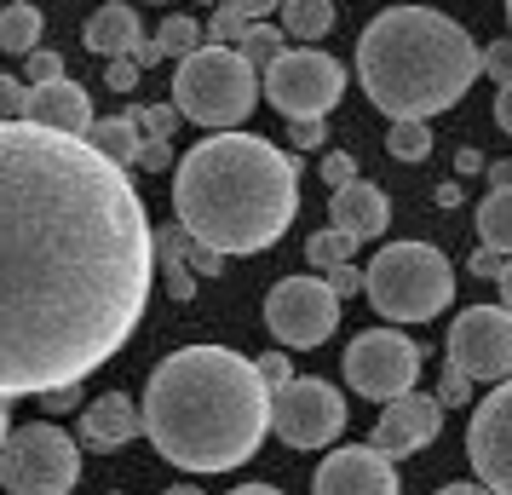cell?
<instances>
[{"label": "cell", "instance_id": "1", "mask_svg": "<svg viewBox=\"0 0 512 495\" xmlns=\"http://www.w3.org/2000/svg\"><path fill=\"white\" fill-rule=\"evenodd\" d=\"M156 231L127 167L87 139L0 121V398L104 369L144 323Z\"/></svg>", "mask_w": 512, "mask_h": 495}, {"label": "cell", "instance_id": "2", "mask_svg": "<svg viewBox=\"0 0 512 495\" xmlns=\"http://www.w3.org/2000/svg\"><path fill=\"white\" fill-rule=\"evenodd\" d=\"M144 432L162 461L185 472H231L254 461L271 432V386L254 357L231 346L167 352L144 386Z\"/></svg>", "mask_w": 512, "mask_h": 495}, {"label": "cell", "instance_id": "3", "mask_svg": "<svg viewBox=\"0 0 512 495\" xmlns=\"http://www.w3.org/2000/svg\"><path fill=\"white\" fill-rule=\"evenodd\" d=\"M173 213L219 254H265L300 213V167L271 139L213 133L173 167Z\"/></svg>", "mask_w": 512, "mask_h": 495}, {"label": "cell", "instance_id": "4", "mask_svg": "<svg viewBox=\"0 0 512 495\" xmlns=\"http://www.w3.org/2000/svg\"><path fill=\"white\" fill-rule=\"evenodd\" d=\"M484 75V52L432 6H392L357 35V81L392 121H432Z\"/></svg>", "mask_w": 512, "mask_h": 495}, {"label": "cell", "instance_id": "5", "mask_svg": "<svg viewBox=\"0 0 512 495\" xmlns=\"http://www.w3.org/2000/svg\"><path fill=\"white\" fill-rule=\"evenodd\" d=\"M363 294L392 323H426V317H438L449 306L455 271H449V260H443L432 242H392V248H380L369 260Z\"/></svg>", "mask_w": 512, "mask_h": 495}, {"label": "cell", "instance_id": "6", "mask_svg": "<svg viewBox=\"0 0 512 495\" xmlns=\"http://www.w3.org/2000/svg\"><path fill=\"white\" fill-rule=\"evenodd\" d=\"M254 98L259 70L236 47H196L173 70V110L196 127H213V133H231L254 110Z\"/></svg>", "mask_w": 512, "mask_h": 495}, {"label": "cell", "instance_id": "7", "mask_svg": "<svg viewBox=\"0 0 512 495\" xmlns=\"http://www.w3.org/2000/svg\"><path fill=\"white\" fill-rule=\"evenodd\" d=\"M81 478V444L64 426H12L0 444V484L12 495H70Z\"/></svg>", "mask_w": 512, "mask_h": 495}, {"label": "cell", "instance_id": "8", "mask_svg": "<svg viewBox=\"0 0 512 495\" xmlns=\"http://www.w3.org/2000/svg\"><path fill=\"white\" fill-rule=\"evenodd\" d=\"M420 380V346L397 329H363L346 346V386L357 398L392 403L409 398Z\"/></svg>", "mask_w": 512, "mask_h": 495}, {"label": "cell", "instance_id": "9", "mask_svg": "<svg viewBox=\"0 0 512 495\" xmlns=\"http://www.w3.org/2000/svg\"><path fill=\"white\" fill-rule=\"evenodd\" d=\"M340 93H346V70L328 52H277V64H265V98L288 121H328Z\"/></svg>", "mask_w": 512, "mask_h": 495}, {"label": "cell", "instance_id": "10", "mask_svg": "<svg viewBox=\"0 0 512 495\" xmlns=\"http://www.w3.org/2000/svg\"><path fill=\"white\" fill-rule=\"evenodd\" d=\"M271 426L288 449H323L346 432V398L323 375H300L271 392Z\"/></svg>", "mask_w": 512, "mask_h": 495}, {"label": "cell", "instance_id": "11", "mask_svg": "<svg viewBox=\"0 0 512 495\" xmlns=\"http://www.w3.org/2000/svg\"><path fill=\"white\" fill-rule=\"evenodd\" d=\"M265 323H271V334L282 346L311 352V346H323L328 334L340 329V294L323 277H282L265 294Z\"/></svg>", "mask_w": 512, "mask_h": 495}, {"label": "cell", "instance_id": "12", "mask_svg": "<svg viewBox=\"0 0 512 495\" xmlns=\"http://www.w3.org/2000/svg\"><path fill=\"white\" fill-rule=\"evenodd\" d=\"M449 363L466 380H507L512 375V311L466 306L449 323Z\"/></svg>", "mask_w": 512, "mask_h": 495}, {"label": "cell", "instance_id": "13", "mask_svg": "<svg viewBox=\"0 0 512 495\" xmlns=\"http://www.w3.org/2000/svg\"><path fill=\"white\" fill-rule=\"evenodd\" d=\"M466 455H472V472L484 478V490L512 495V375L507 386H495L478 403L472 432H466Z\"/></svg>", "mask_w": 512, "mask_h": 495}, {"label": "cell", "instance_id": "14", "mask_svg": "<svg viewBox=\"0 0 512 495\" xmlns=\"http://www.w3.org/2000/svg\"><path fill=\"white\" fill-rule=\"evenodd\" d=\"M311 495H397V467L380 455V449H334L317 478H311Z\"/></svg>", "mask_w": 512, "mask_h": 495}, {"label": "cell", "instance_id": "15", "mask_svg": "<svg viewBox=\"0 0 512 495\" xmlns=\"http://www.w3.org/2000/svg\"><path fill=\"white\" fill-rule=\"evenodd\" d=\"M438 426H443V403L409 392V398L386 403V415H380V426H374L369 444L380 449L386 461H397V455H415V449L432 444V438H438Z\"/></svg>", "mask_w": 512, "mask_h": 495}, {"label": "cell", "instance_id": "16", "mask_svg": "<svg viewBox=\"0 0 512 495\" xmlns=\"http://www.w3.org/2000/svg\"><path fill=\"white\" fill-rule=\"evenodd\" d=\"M24 121L47 127V133H70V139H87V127H93V98L81 93L70 75H58V81H41V87H29Z\"/></svg>", "mask_w": 512, "mask_h": 495}, {"label": "cell", "instance_id": "17", "mask_svg": "<svg viewBox=\"0 0 512 495\" xmlns=\"http://www.w3.org/2000/svg\"><path fill=\"white\" fill-rule=\"evenodd\" d=\"M328 213H334V231L357 236V242H369V236H380L386 225H392V202H386V190L369 185V179L340 185L334 202H328Z\"/></svg>", "mask_w": 512, "mask_h": 495}, {"label": "cell", "instance_id": "18", "mask_svg": "<svg viewBox=\"0 0 512 495\" xmlns=\"http://www.w3.org/2000/svg\"><path fill=\"white\" fill-rule=\"evenodd\" d=\"M139 438V409L127 392H104L81 409V444L93 449V455H110V449L133 444Z\"/></svg>", "mask_w": 512, "mask_h": 495}, {"label": "cell", "instance_id": "19", "mask_svg": "<svg viewBox=\"0 0 512 495\" xmlns=\"http://www.w3.org/2000/svg\"><path fill=\"white\" fill-rule=\"evenodd\" d=\"M81 41L93 52H104V58H121V52H133L144 41L139 35V12L133 6H98L93 18H87V29H81Z\"/></svg>", "mask_w": 512, "mask_h": 495}, {"label": "cell", "instance_id": "20", "mask_svg": "<svg viewBox=\"0 0 512 495\" xmlns=\"http://www.w3.org/2000/svg\"><path fill=\"white\" fill-rule=\"evenodd\" d=\"M185 236L190 231L179 225V219L156 231V271H162V283H167L173 300H190V294H196V271L185 265Z\"/></svg>", "mask_w": 512, "mask_h": 495}, {"label": "cell", "instance_id": "21", "mask_svg": "<svg viewBox=\"0 0 512 495\" xmlns=\"http://www.w3.org/2000/svg\"><path fill=\"white\" fill-rule=\"evenodd\" d=\"M87 144H93L98 156H110V162H139V121L133 116H104L87 127Z\"/></svg>", "mask_w": 512, "mask_h": 495}, {"label": "cell", "instance_id": "22", "mask_svg": "<svg viewBox=\"0 0 512 495\" xmlns=\"http://www.w3.org/2000/svg\"><path fill=\"white\" fill-rule=\"evenodd\" d=\"M478 236H484V248L512 260V185L489 190L484 202H478Z\"/></svg>", "mask_w": 512, "mask_h": 495}, {"label": "cell", "instance_id": "23", "mask_svg": "<svg viewBox=\"0 0 512 495\" xmlns=\"http://www.w3.org/2000/svg\"><path fill=\"white\" fill-rule=\"evenodd\" d=\"M41 12L29 6V0H12V6H0V52H35L41 41Z\"/></svg>", "mask_w": 512, "mask_h": 495}, {"label": "cell", "instance_id": "24", "mask_svg": "<svg viewBox=\"0 0 512 495\" xmlns=\"http://www.w3.org/2000/svg\"><path fill=\"white\" fill-rule=\"evenodd\" d=\"M282 29L300 35V41H317L334 29V0H282Z\"/></svg>", "mask_w": 512, "mask_h": 495}, {"label": "cell", "instance_id": "25", "mask_svg": "<svg viewBox=\"0 0 512 495\" xmlns=\"http://www.w3.org/2000/svg\"><path fill=\"white\" fill-rule=\"evenodd\" d=\"M386 150H392L397 162H426V156H432V127H426V121H392Z\"/></svg>", "mask_w": 512, "mask_h": 495}, {"label": "cell", "instance_id": "26", "mask_svg": "<svg viewBox=\"0 0 512 495\" xmlns=\"http://www.w3.org/2000/svg\"><path fill=\"white\" fill-rule=\"evenodd\" d=\"M156 47H162V58H190V52L202 47V24L196 18H162V29H156Z\"/></svg>", "mask_w": 512, "mask_h": 495}, {"label": "cell", "instance_id": "27", "mask_svg": "<svg viewBox=\"0 0 512 495\" xmlns=\"http://www.w3.org/2000/svg\"><path fill=\"white\" fill-rule=\"evenodd\" d=\"M351 248H357V236H346V231H317L311 242H305V260L317 265V271H334V265L351 260Z\"/></svg>", "mask_w": 512, "mask_h": 495}, {"label": "cell", "instance_id": "28", "mask_svg": "<svg viewBox=\"0 0 512 495\" xmlns=\"http://www.w3.org/2000/svg\"><path fill=\"white\" fill-rule=\"evenodd\" d=\"M208 35H213V47H242V35H248V12L231 6V0H219L213 18H208Z\"/></svg>", "mask_w": 512, "mask_h": 495}, {"label": "cell", "instance_id": "29", "mask_svg": "<svg viewBox=\"0 0 512 495\" xmlns=\"http://www.w3.org/2000/svg\"><path fill=\"white\" fill-rule=\"evenodd\" d=\"M242 58L254 64V70H265V64H277V52H282V35L271 24H248V35H242Z\"/></svg>", "mask_w": 512, "mask_h": 495}, {"label": "cell", "instance_id": "30", "mask_svg": "<svg viewBox=\"0 0 512 495\" xmlns=\"http://www.w3.org/2000/svg\"><path fill=\"white\" fill-rule=\"evenodd\" d=\"M185 265L196 277H219V271H225V254L208 248V242H196V236H185Z\"/></svg>", "mask_w": 512, "mask_h": 495}, {"label": "cell", "instance_id": "31", "mask_svg": "<svg viewBox=\"0 0 512 495\" xmlns=\"http://www.w3.org/2000/svg\"><path fill=\"white\" fill-rule=\"evenodd\" d=\"M144 64L133 58V52H121V58H110V70H104V81H110V93H133L139 87Z\"/></svg>", "mask_w": 512, "mask_h": 495}, {"label": "cell", "instance_id": "32", "mask_svg": "<svg viewBox=\"0 0 512 495\" xmlns=\"http://www.w3.org/2000/svg\"><path fill=\"white\" fill-rule=\"evenodd\" d=\"M24 70H29V87H41V81H58V75H64V58H58L52 47H35Z\"/></svg>", "mask_w": 512, "mask_h": 495}, {"label": "cell", "instance_id": "33", "mask_svg": "<svg viewBox=\"0 0 512 495\" xmlns=\"http://www.w3.org/2000/svg\"><path fill=\"white\" fill-rule=\"evenodd\" d=\"M484 75L495 81V87H507V81H512V41H495V47H484Z\"/></svg>", "mask_w": 512, "mask_h": 495}, {"label": "cell", "instance_id": "34", "mask_svg": "<svg viewBox=\"0 0 512 495\" xmlns=\"http://www.w3.org/2000/svg\"><path fill=\"white\" fill-rule=\"evenodd\" d=\"M24 98H29V87H24V81L0 75V121H24Z\"/></svg>", "mask_w": 512, "mask_h": 495}, {"label": "cell", "instance_id": "35", "mask_svg": "<svg viewBox=\"0 0 512 495\" xmlns=\"http://www.w3.org/2000/svg\"><path fill=\"white\" fill-rule=\"evenodd\" d=\"M139 167L144 173H167V167H173V144L167 139H139Z\"/></svg>", "mask_w": 512, "mask_h": 495}, {"label": "cell", "instance_id": "36", "mask_svg": "<svg viewBox=\"0 0 512 495\" xmlns=\"http://www.w3.org/2000/svg\"><path fill=\"white\" fill-rule=\"evenodd\" d=\"M254 369H259V380H265L271 392H277V386H288V380H294V369H288V357H282V352H265V357H254Z\"/></svg>", "mask_w": 512, "mask_h": 495}, {"label": "cell", "instance_id": "37", "mask_svg": "<svg viewBox=\"0 0 512 495\" xmlns=\"http://www.w3.org/2000/svg\"><path fill=\"white\" fill-rule=\"evenodd\" d=\"M288 139H294V150H323L328 121H288Z\"/></svg>", "mask_w": 512, "mask_h": 495}, {"label": "cell", "instance_id": "38", "mask_svg": "<svg viewBox=\"0 0 512 495\" xmlns=\"http://www.w3.org/2000/svg\"><path fill=\"white\" fill-rule=\"evenodd\" d=\"M466 398H472V380L449 363V369H443V380H438V403H466Z\"/></svg>", "mask_w": 512, "mask_h": 495}, {"label": "cell", "instance_id": "39", "mask_svg": "<svg viewBox=\"0 0 512 495\" xmlns=\"http://www.w3.org/2000/svg\"><path fill=\"white\" fill-rule=\"evenodd\" d=\"M323 283L334 288V294H340V300H346V294H363V271H357V265L346 260V265H334V271H328Z\"/></svg>", "mask_w": 512, "mask_h": 495}, {"label": "cell", "instance_id": "40", "mask_svg": "<svg viewBox=\"0 0 512 495\" xmlns=\"http://www.w3.org/2000/svg\"><path fill=\"white\" fill-rule=\"evenodd\" d=\"M144 127H150V139H167V127H173V121H179V110H173V104H150V110H144Z\"/></svg>", "mask_w": 512, "mask_h": 495}, {"label": "cell", "instance_id": "41", "mask_svg": "<svg viewBox=\"0 0 512 495\" xmlns=\"http://www.w3.org/2000/svg\"><path fill=\"white\" fill-rule=\"evenodd\" d=\"M323 179H328V190L351 185V179H357V173H351V156H323Z\"/></svg>", "mask_w": 512, "mask_h": 495}, {"label": "cell", "instance_id": "42", "mask_svg": "<svg viewBox=\"0 0 512 495\" xmlns=\"http://www.w3.org/2000/svg\"><path fill=\"white\" fill-rule=\"evenodd\" d=\"M495 127L512 139V81L507 87H495Z\"/></svg>", "mask_w": 512, "mask_h": 495}, {"label": "cell", "instance_id": "43", "mask_svg": "<svg viewBox=\"0 0 512 495\" xmlns=\"http://www.w3.org/2000/svg\"><path fill=\"white\" fill-rule=\"evenodd\" d=\"M501 265H507V254H495V248H478L472 254V271L478 277H501Z\"/></svg>", "mask_w": 512, "mask_h": 495}, {"label": "cell", "instance_id": "44", "mask_svg": "<svg viewBox=\"0 0 512 495\" xmlns=\"http://www.w3.org/2000/svg\"><path fill=\"white\" fill-rule=\"evenodd\" d=\"M41 398H47L52 415H64V409H75V403H81V392H75V386H58V392H41Z\"/></svg>", "mask_w": 512, "mask_h": 495}, {"label": "cell", "instance_id": "45", "mask_svg": "<svg viewBox=\"0 0 512 495\" xmlns=\"http://www.w3.org/2000/svg\"><path fill=\"white\" fill-rule=\"evenodd\" d=\"M231 6H242V12H248V24H265V18L277 12V0H231Z\"/></svg>", "mask_w": 512, "mask_h": 495}, {"label": "cell", "instance_id": "46", "mask_svg": "<svg viewBox=\"0 0 512 495\" xmlns=\"http://www.w3.org/2000/svg\"><path fill=\"white\" fill-rule=\"evenodd\" d=\"M495 283H501V306H507V311H512V260H507V265H501V277H495Z\"/></svg>", "mask_w": 512, "mask_h": 495}, {"label": "cell", "instance_id": "47", "mask_svg": "<svg viewBox=\"0 0 512 495\" xmlns=\"http://www.w3.org/2000/svg\"><path fill=\"white\" fill-rule=\"evenodd\" d=\"M438 495H495V490H484V484H443Z\"/></svg>", "mask_w": 512, "mask_h": 495}, {"label": "cell", "instance_id": "48", "mask_svg": "<svg viewBox=\"0 0 512 495\" xmlns=\"http://www.w3.org/2000/svg\"><path fill=\"white\" fill-rule=\"evenodd\" d=\"M489 185H495V190L512 185V162H495V167H489Z\"/></svg>", "mask_w": 512, "mask_h": 495}, {"label": "cell", "instance_id": "49", "mask_svg": "<svg viewBox=\"0 0 512 495\" xmlns=\"http://www.w3.org/2000/svg\"><path fill=\"white\" fill-rule=\"evenodd\" d=\"M455 167H461V173H478V167H484V156H478V150H461V156H455Z\"/></svg>", "mask_w": 512, "mask_h": 495}, {"label": "cell", "instance_id": "50", "mask_svg": "<svg viewBox=\"0 0 512 495\" xmlns=\"http://www.w3.org/2000/svg\"><path fill=\"white\" fill-rule=\"evenodd\" d=\"M231 495H282V490H271V484H236Z\"/></svg>", "mask_w": 512, "mask_h": 495}, {"label": "cell", "instance_id": "51", "mask_svg": "<svg viewBox=\"0 0 512 495\" xmlns=\"http://www.w3.org/2000/svg\"><path fill=\"white\" fill-rule=\"evenodd\" d=\"M6 432H12V409H6V398H0V444H6Z\"/></svg>", "mask_w": 512, "mask_h": 495}, {"label": "cell", "instance_id": "52", "mask_svg": "<svg viewBox=\"0 0 512 495\" xmlns=\"http://www.w3.org/2000/svg\"><path fill=\"white\" fill-rule=\"evenodd\" d=\"M162 495H202L196 484H173V490H162Z\"/></svg>", "mask_w": 512, "mask_h": 495}, {"label": "cell", "instance_id": "53", "mask_svg": "<svg viewBox=\"0 0 512 495\" xmlns=\"http://www.w3.org/2000/svg\"><path fill=\"white\" fill-rule=\"evenodd\" d=\"M507 24H512V0H507Z\"/></svg>", "mask_w": 512, "mask_h": 495}, {"label": "cell", "instance_id": "54", "mask_svg": "<svg viewBox=\"0 0 512 495\" xmlns=\"http://www.w3.org/2000/svg\"><path fill=\"white\" fill-rule=\"evenodd\" d=\"M213 6H219V0H213Z\"/></svg>", "mask_w": 512, "mask_h": 495}]
</instances>
